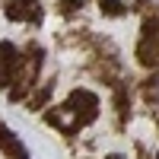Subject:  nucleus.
<instances>
[{
  "instance_id": "obj_3",
  "label": "nucleus",
  "mask_w": 159,
  "mask_h": 159,
  "mask_svg": "<svg viewBox=\"0 0 159 159\" xmlns=\"http://www.w3.org/2000/svg\"><path fill=\"white\" fill-rule=\"evenodd\" d=\"M67 105L80 115V121H83V124H89L92 118L99 115V96H96L92 89H73L70 99H67Z\"/></svg>"
},
{
  "instance_id": "obj_1",
  "label": "nucleus",
  "mask_w": 159,
  "mask_h": 159,
  "mask_svg": "<svg viewBox=\"0 0 159 159\" xmlns=\"http://www.w3.org/2000/svg\"><path fill=\"white\" fill-rule=\"evenodd\" d=\"M137 61L143 67H156L159 70V19L143 25V35L137 42Z\"/></svg>"
},
{
  "instance_id": "obj_8",
  "label": "nucleus",
  "mask_w": 159,
  "mask_h": 159,
  "mask_svg": "<svg viewBox=\"0 0 159 159\" xmlns=\"http://www.w3.org/2000/svg\"><path fill=\"white\" fill-rule=\"evenodd\" d=\"M153 159H159V150H156V153H153Z\"/></svg>"
},
{
  "instance_id": "obj_5",
  "label": "nucleus",
  "mask_w": 159,
  "mask_h": 159,
  "mask_svg": "<svg viewBox=\"0 0 159 159\" xmlns=\"http://www.w3.org/2000/svg\"><path fill=\"white\" fill-rule=\"evenodd\" d=\"M0 153L7 159H29V150H25V143L13 134L7 124H0Z\"/></svg>"
},
{
  "instance_id": "obj_6",
  "label": "nucleus",
  "mask_w": 159,
  "mask_h": 159,
  "mask_svg": "<svg viewBox=\"0 0 159 159\" xmlns=\"http://www.w3.org/2000/svg\"><path fill=\"white\" fill-rule=\"evenodd\" d=\"M143 92H147V99H150V102H156V105H159V70L147 80V89H143Z\"/></svg>"
},
{
  "instance_id": "obj_7",
  "label": "nucleus",
  "mask_w": 159,
  "mask_h": 159,
  "mask_svg": "<svg viewBox=\"0 0 159 159\" xmlns=\"http://www.w3.org/2000/svg\"><path fill=\"white\" fill-rule=\"evenodd\" d=\"M57 10L64 13V16H70V13H80V10H83V0H61Z\"/></svg>"
},
{
  "instance_id": "obj_4",
  "label": "nucleus",
  "mask_w": 159,
  "mask_h": 159,
  "mask_svg": "<svg viewBox=\"0 0 159 159\" xmlns=\"http://www.w3.org/2000/svg\"><path fill=\"white\" fill-rule=\"evenodd\" d=\"M48 124H54L61 134H70V130L83 127V121H80V115L70 108V105H57V108L48 111Z\"/></svg>"
},
{
  "instance_id": "obj_2",
  "label": "nucleus",
  "mask_w": 159,
  "mask_h": 159,
  "mask_svg": "<svg viewBox=\"0 0 159 159\" xmlns=\"http://www.w3.org/2000/svg\"><path fill=\"white\" fill-rule=\"evenodd\" d=\"M3 16L10 22H38L42 3L38 0H3Z\"/></svg>"
}]
</instances>
